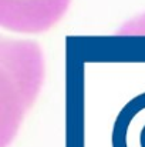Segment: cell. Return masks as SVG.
<instances>
[{"label": "cell", "mask_w": 145, "mask_h": 147, "mask_svg": "<svg viewBox=\"0 0 145 147\" xmlns=\"http://www.w3.org/2000/svg\"><path fill=\"white\" fill-rule=\"evenodd\" d=\"M112 147H145V93L130 100L118 113Z\"/></svg>", "instance_id": "cell-1"}]
</instances>
